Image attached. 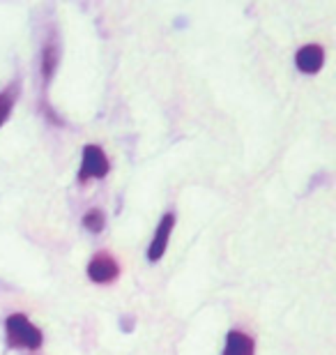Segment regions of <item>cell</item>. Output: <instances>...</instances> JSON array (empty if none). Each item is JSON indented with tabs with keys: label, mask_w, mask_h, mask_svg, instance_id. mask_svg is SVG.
<instances>
[{
	"label": "cell",
	"mask_w": 336,
	"mask_h": 355,
	"mask_svg": "<svg viewBox=\"0 0 336 355\" xmlns=\"http://www.w3.org/2000/svg\"><path fill=\"white\" fill-rule=\"evenodd\" d=\"M7 339L19 349H39L42 332L24 314H12L7 318Z\"/></svg>",
	"instance_id": "obj_1"
},
{
	"label": "cell",
	"mask_w": 336,
	"mask_h": 355,
	"mask_svg": "<svg viewBox=\"0 0 336 355\" xmlns=\"http://www.w3.org/2000/svg\"><path fill=\"white\" fill-rule=\"evenodd\" d=\"M109 173V159H106L104 150L99 146H85L83 150V164L78 178L88 180V178H104Z\"/></svg>",
	"instance_id": "obj_2"
},
{
	"label": "cell",
	"mask_w": 336,
	"mask_h": 355,
	"mask_svg": "<svg viewBox=\"0 0 336 355\" xmlns=\"http://www.w3.org/2000/svg\"><path fill=\"white\" fill-rule=\"evenodd\" d=\"M173 224H175V217L173 215H163L159 226H157L154 231V238L152 243L148 247V261H159L163 257V252H166L168 247V240H170V231H173Z\"/></svg>",
	"instance_id": "obj_3"
},
{
	"label": "cell",
	"mask_w": 336,
	"mask_h": 355,
	"mask_svg": "<svg viewBox=\"0 0 336 355\" xmlns=\"http://www.w3.org/2000/svg\"><path fill=\"white\" fill-rule=\"evenodd\" d=\"M118 263L113 261V257L109 254H97V257H92V261L88 263V277L92 282L97 284H109L118 277Z\"/></svg>",
	"instance_id": "obj_4"
},
{
	"label": "cell",
	"mask_w": 336,
	"mask_h": 355,
	"mask_svg": "<svg viewBox=\"0 0 336 355\" xmlns=\"http://www.w3.org/2000/svg\"><path fill=\"white\" fill-rule=\"evenodd\" d=\"M295 62H297V67L302 69L304 74H316L318 69L323 67V62H325L323 46H318V44L302 46L297 51V55H295Z\"/></svg>",
	"instance_id": "obj_5"
},
{
	"label": "cell",
	"mask_w": 336,
	"mask_h": 355,
	"mask_svg": "<svg viewBox=\"0 0 336 355\" xmlns=\"http://www.w3.org/2000/svg\"><path fill=\"white\" fill-rule=\"evenodd\" d=\"M224 355H254V342H251V337H247L245 332H240V330L228 332Z\"/></svg>",
	"instance_id": "obj_6"
},
{
	"label": "cell",
	"mask_w": 336,
	"mask_h": 355,
	"mask_svg": "<svg viewBox=\"0 0 336 355\" xmlns=\"http://www.w3.org/2000/svg\"><path fill=\"white\" fill-rule=\"evenodd\" d=\"M58 60H60V49H58V42L55 37H51L42 49V74H44V81H51V76L58 67Z\"/></svg>",
	"instance_id": "obj_7"
},
{
	"label": "cell",
	"mask_w": 336,
	"mask_h": 355,
	"mask_svg": "<svg viewBox=\"0 0 336 355\" xmlns=\"http://www.w3.org/2000/svg\"><path fill=\"white\" fill-rule=\"evenodd\" d=\"M17 97H19V83L14 81L10 83L3 92H0V125L5 123L7 118H10V113L14 109V102H17Z\"/></svg>",
	"instance_id": "obj_8"
},
{
	"label": "cell",
	"mask_w": 336,
	"mask_h": 355,
	"mask_svg": "<svg viewBox=\"0 0 336 355\" xmlns=\"http://www.w3.org/2000/svg\"><path fill=\"white\" fill-rule=\"evenodd\" d=\"M83 226L90 233H99L104 229V212L102 210H90L88 215L83 217Z\"/></svg>",
	"instance_id": "obj_9"
}]
</instances>
